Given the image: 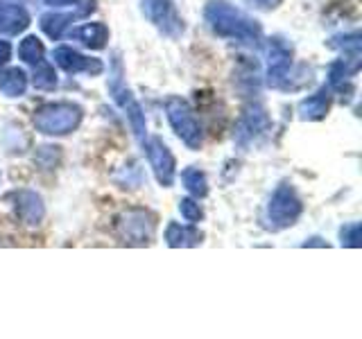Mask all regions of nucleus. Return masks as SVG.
I'll list each match as a JSON object with an SVG mask.
<instances>
[{"instance_id": "nucleus-17", "label": "nucleus", "mask_w": 362, "mask_h": 339, "mask_svg": "<svg viewBox=\"0 0 362 339\" xmlns=\"http://www.w3.org/2000/svg\"><path fill=\"white\" fill-rule=\"evenodd\" d=\"M28 90V75L21 68H7L0 73V93L7 97H21Z\"/></svg>"}, {"instance_id": "nucleus-8", "label": "nucleus", "mask_w": 362, "mask_h": 339, "mask_svg": "<svg viewBox=\"0 0 362 339\" xmlns=\"http://www.w3.org/2000/svg\"><path fill=\"white\" fill-rule=\"evenodd\" d=\"M111 95L113 100H116V105L127 113V118H129V124H132V131L136 136V141L143 143L147 138V122H145V113L141 109V105L136 102L134 93L122 84V79L120 75L113 77V82H111Z\"/></svg>"}, {"instance_id": "nucleus-4", "label": "nucleus", "mask_w": 362, "mask_h": 339, "mask_svg": "<svg viewBox=\"0 0 362 339\" xmlns=\"http://www.w3.org/2000/svg\"><path fill=\"white\" fill-rule=\"evenodd\" d=\"M165 116L173 131L181 138L188 150H199L202 147V127H199V120L195 116V111L190 109V105L186 100L181 97H168L165 102Z\"/></svg>"}, {"instance_id": "nucleus-2", "label": "nucleus", "mask_w": 362, "mask_h": 339, "mask_svg": "<svg viewBox=\"0 0 362 339\" xmlns=\"http://www.w3.org/2000/svg\"><path fill=\"white\" fill-rule=\"evenodd\" d=\"M84 111L73 102H52L43 105L34 113V127L45 136H66L79 127Z\"/></svg>"}, {"instance_id": "nucleus-9", "label": "nucleus", "mask_w": 362, "mask_h": 339, "mask_svg": "<svg viewBox=\"0 0 362 339\" xmlns=\"http://www.w3.org/2000/svg\"><path fill=\"white\" fill-rule=\"evenodd\" d=\"M292 68V48L281 39H269L267 45V84L274 88H286Z\"/></svg>"}, {"instance_id": "nucleus-15", "label": "nucleus", "mask_w": 362, "mask_h": 339, "mask_svg": "<svg viewBox=\"0 0 362 339\" xmlns=\"http://www.w3.org/2000/svg\"><path fill=\"white\" fill-rule=\"evenodd\" d=\"M328 109H331V95L328 90H320L310 97H305L299 102V118L301 120H322L326 118Z\"/></svg>"}, {"instance_id": "nucleus-13", "label": "nucleus", "mask_w": 362, "mask_h": 339, "mask_svg": "<svg viewBox=\"0 0 362 339\" xmlns=\"http://www.w3.org/2000/svg\"><path fill=\"white\" fill-rule=\"evenodd\" d=\"M30 25V14L21 5H0V32L7 37L25 32Z\"/></svg>"}, {"instance_id": "nucleus-5", "label": "nucleus", "mask_w": 362, "mask_h": 339, "mask_svg": "<svg viewBox=\"0 0 362 339\" xmlns=\"http://www.w3.org/2000/svg\"><path fill=\"white\" fill-rule=\"evenodd\" d=\"M301 210L303 203L297 195V190L290 184H281L267 203V220L272 222L274 229H288V226H292L299 220Z\"/></svg>"}, {"instance_id": "nucleus-12", "label": "nucleus", "mask_w": 362, "mask_h": 339, "mask_svg": "<svg viewBox=\"0 0 362 339\" xmlns=\"http://www.w3.org/2000/svg\"><path fill=\"white\" fill-rule=\"evenodd\" d=\"M11 199H14V208L18 220L25 226H39L43 215H45V206L43 199L37 195L34 190H16L11 192Z\"/></svg>"}, {"instance_id": "nucleus-1", "label": "nucleus", "mask_w": 362, "mask_h": 339, "mask_svg": "<svg viewBox=\"0 0 362 339\" xmlns=\"http://www.w3.org/2000/svg\"><path fill=\"white\" fill-rule=\"evenodd\" d=\"M204 18H206V25L211 28V32L222 39L258 45L260 37H263L260 25L254 18H249L240 9L224 3V0H211L206 9H204Z\"/></svg>"}, {"instance_id": "nucleus-21", "label": "nucleus", "mask_w": 362, "mask_h": 339, "mask_svg": "<svg viewBox=\"0 0 362 339\" xmlns=\"http://www.w3.org/2000/svg\"><path fill=\"white\" fill-rule=\"evenodd\" d=\"M34 86L39 90H54L57 88V75H54V68L48 61H41L34 66V77H32Z\"/></svg>"}, {"instance_id": "nucleus-14", "label": "nucleus", "mask_w": 362, "mask_h": 339, "mask_svg": "<svg viewBox=\"0 0 362 339\" xmlns=\"http://www.w3.org/2000/svg\"><path fill=\"white\" fill-rule=\"evenodd\" d=\"M71 37L79 43H84L90 50H102L109 41V28L105 23H86V25L73 30Z\"/></svg>"}, {"instance_id": "nucleus-3", "label": "nucleus", "mask_w": 362, "mask_h": 339, "mask_svg": "<svg viewBox=\"0 0 362 339\" xmlns=\"http://www.w3.org/2000/svg\"><path fill=\"white\" fill-rule=\"evenodd\" d=\"M116 229L124 244L145 246L154 240L156 215L147 208H127L116 218Z\"/></svg>"}, {"instance_id": "nucleus-26", "label": "nucleus", "mask_w": 362, "mask_h": 339, "mask_svg": "<svg viewBox=\"0 0 362 339\" xmlns=\"http://www.w3.org/2000/svg\"><path fill=\"white\" fill-rule=\"evenodd\" d=\"M247 5H252L254 9H263V11H269V9H276L283 0H245Z\"/></svg>"}, {"instance_id": "nucleus-23", "label": "nucleus", "mask_w": 362, "mask_h": 339, "mask_svg": "<svg viewBox=\"0 0 362 339\" xmlns=\"http://www.w3.org/2000/svg\"><path fill=\"white\" fill-rule=\"evenodd\" d=\"M179 213H181V218H184L186 222H190V224H197L204 218V210H202V206L195 199H181L179 201Z\"/></svg>"}, {"instance_id": "nucleus-24", "label": "nucleus", "mask_w": 362, "mask_h": 339, "mask_svg": "<svg viewBox=\"0 0 362 339\" xmlns=\"http://www.w3.org/2000/svg\"><path fill=\"white\" fill-rule=\"evenodd\" d=\"M45 5H50V7L73 5V7H77V16H86L95 9V0H45Z\"/></svg>"}, {"instance_id": "nucleus-22", "label": "nucleus", "mask_w": 362, "mask_h": 339, "mask_svg": "<svg viewBox=\"0 0 362 339\" xmlns=\"http://www.w3.org/2000/svg\"><path fill=\"white\" fill-rule=\"evenodd\" d=\"M328 48H337V50H344L351 56H358L360 54V37L358 34H349V37H335L328 41Z\"/></svg>"}, {"instance_id": "nucleus-27", "label": "nucleus", "mask_w": 362, "mask_h": 339, "mask_svg": "<svg viewBox=\"0 0 362 339\" xmlns=\"http://www.w3.org/2000/svg\"><path fill=\"white\" fill-rule=\"evenodd\" d=\"M9 56H11V45L0 39V66H5L9 61Z\"/></svg>"}, {"instance_id": "nucleus-18", "label": "nucleus", "mask_w": 362, "mask_h": 339, "mask_svg": "<svg viewBox=\"0 0 362 339\" xmlns=\"http://www.w3.org/2000/svg\"><path fill=\"white\" fill-rule=\"evenodd\" d=\"M181 179H184V186H186V190L190 192L192 197L202 199V197L209 195V181H206V174H204L199 167H188V170H184Z\"/></svg>"}, {"instance_id": "nucleus-6", "label": "nucleus", "mask_w": 362, "mask_h": 339, "mask_svg": "<svg viewBox=\"0 0 362 339\" xmlns=\"http://www.w3.org/2000/svg\"><path fill=\"white\" fill-rule=\"evenodd\" d=\"M141 5L147 20L154 23L158 32L165 34V37L177 39L184 32V20L179 18L173 0H141Z\"/></svg>"}, {"instance_id": "nucleus-11", "label": "nucleus", "mask_w": 362, "mask_h": 339, "mask_svg": "<svg viewBox=\"0 0 362 339\" xmlns=\"http://www.w3.org/2000/svg\"><path fill=\"white\" fill-rule=\"evenodd\" d=\"M54 64L64 68L66 73H86V75H100L105 71V64L95 56H84L73 48H57L54 50Z\"/></svg>"}, {"instance_id": "nucleus-25", "label": "nucleus", "mask_w": 362, "mask_h": 339, "mask_svg": "<svg viewBox=\"0 0 362 339\" xmlns=\"http://www.w3.org/2000/svg\"><path fill=\"white\" fill-rule=\"evenodd\" d=\"M360 233H362V226L358 222L344 226V229H342V244L354 246V249L360 246Z\"/></svg>"}, {"instance_id": "nucleus-19", "label": "nucleus", "mask_w": 362, "mask_h": 339, "mask_svg": "<svg viewBox=\"0 0 362 339\" xmlns=\"http://www.w3.org/2000/svg\"><path fill=\"white\" fill-rule=\"evenodd\" d=\"M71 20H73V14H59V11H48V14L41 16V30L48 34L50 39H59Z\"/></svg>"}, {"instance_id": "nucleus-20", "label": "nucleus", "mask_w": 362, "mask_h": 339, "mask_svg": "<svg viewBox=\"0 0 362 339\" xmlns=\"http://www.w3.org/2000/svg\"><path fill=\"white\" fill-rule=\"evenodd\" d=\"M18 56L25 64L37 66V64L45 61L43 59V56H45V48H43V43L37 37H25V39L21 41V45H18Z\"/></svg>"}, {"instance_id": "nucleus-10", "label": "nucleus", "mask_w": 362, "mask_h": 339, "mask_svg": "<svg viewBox=\"0 0 362 339\" xmlns=\"http://www.w3.org/2000/svg\"><path fill=\"white\" fill-rule=\"evenodd\" d=\"M269 116L267 111L260 107V105H249L243 116H240V122H238L235 127V143L240 147H249L256 138H260L267 129H269Z\"/></svg>"}, {"instance_id": "nucleus-7", "label": "nucleus", "mask_w": 362, "mask_h": 339, "mask_svg": "<svg viewBox=\"0 0 362 339\" xmlns=\"http://www.w3.org/2000/svg\"><path fill=\"white\" fill-rule=\"evenodd\" d=\"M141 145H143V150L147 154V161H150V165L154 170L156 181L163 188H170V186H173V181H175V167H177L173 152H170L168 145L161 138H156V136H152V138H145Z\"/></svg>"}, {"instance_id": "nucleus-16", "label": "nucleus", "mask_w": 362, "mask_h": 339, "mask_svg": "<svg viewBox=\"0 0 362 339\" xmlns=\"http://www.w3.org/2000/svg\"><path fill=\"white\" fill-rule=\"evenodd\" d=\"M165 242L179 249V246H197L202 242V233L192 226H181L177 222H170L168 229H165Z\"/></svg>"}]
</instances>
